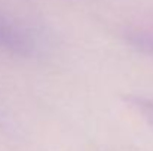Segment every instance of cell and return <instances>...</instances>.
<instances>
[{"label":"cell","mask_w":153,"mask_h":151,"mask_svg":"<svg viewBox=\"0 0 153 151\" xmlns=\"http://www.w3.org/2000/svg\"><path fill=\"white\" fill-rule=\"evenodd\" d=\"M0 49L19 56H27L31 52V45L28 39L1 16H0Z\"/></svg>","instance_id":"1"},{"label":"cell","mask_w":153,"mask_h":151,"mask_svg":"<svg viewBox=\"0 0 153 151\" xmlns=\"http://www.w3.org/2000/svg\"><path fill=\"white\" fill-rule=\"evenodd\" d=\"M134 42L140 45V48L153 52V28L152 30H138L134 33Z\"/></svg>","instance_id":"3"},{"label":"cell","mask_w":153,"mask_h":151,"mask_svg":"<svg viewBox=\"0 0 153 151\" xmlns=\"http://www.w3.org/2000/svg\"><path fill=\"white\" fill-rule=\"evenodd\" d=\"M123 99L138 116H141L153 127V99L141 96V95H126L123 96Z\"/></svg>","instance_id":"2"}]
</instances>
